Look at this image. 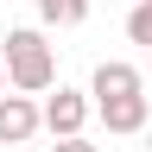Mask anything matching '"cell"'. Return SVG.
Segmentation results:
<instances>
[{
	"label": "cell",
	"instance_id": "6da1fadb",
	"mask_svg": "<svg viewBox=\"0 0 152 152\" xmlns=\"http://www.w3.org/2000/svg\"><path fill=\"white\" fill-rule=\"evenodd\" d=\"M7 76H13V89H26V95H45L57 83V57H51V45L32 26L7 32Z\"/></svg>",
	"mask_w": 152,
	"mask_h": 152
},
{
	"label": "cell",
	"instance_id": "7a4b0ae2",
	"mask_svg": "<svg viewBox=\"0 0 152 152\" xmlns=\"http://www.w3.org/2000/svg\"><path fill=\"white\" fill-rule=\"evenodd\" d=\"M45 127V108H32V95H0V146H26L32 133Z\"/></svg>",
	"mask_w": 152,
	"mask_h": 152
},
{
	"label": "cell",
	"instance_id": "3957f363",
	"mask_svg": "<svg viewBox=\"0 0 152 152\" xmlns=\"http://www.w3.org/2000/svg\"><path fill=\"white\" fill-rule=\"evenodd\" d=\"M95 114H102L108 133H146V127H152V108H146L140 89H133V95H108V102H95Z\"/></svg>",
	"mask_w": 152,
	"mask_h": 152
},
{
	"label": "cell",
	"instance_id": "277c9868",
	"mask_svg": "<svg viewBox=\"0 0 152 152\" xmlns=\"http://www.w3.org/2000/svg\"><path fill=\"white\" fill-rule=\"evenodd\" d=\"M83 121H89V95L83 89H57L51 102H45V127L64 140V133H83Z\"/></svg>",
	"mask_w": 152,
	"mask_h": 152
},
{
	"label": "cell",
	"instance_id": "5b68a950",
	"mask_svg": "<svg viewBox=\"0 0 152 152\" xmlns=\"http://www.w3.org/2000/svg\"><path fill=\"white\" fill-rule=\"evenodd\" d=\"M146 76L133 70V64H121V57H108V64H95V83H89V95L95 102H108V95H133Z\"/></svg>",
	"mask_w": 152,
	"mask_h": 152
},
{
	"label": "cell",
	"instance_id": "8992f818",
	"mask_svg": "<svg viewBox=\"0 0 152 152\" xmlns=\"http://www.w3.org/2000/svg\"><path fill=\"white\" fill-rule=\"evenodd\" d=\"M38 19H45V26H83L89 0H38Z\"/></svg>",
	"mask_w": 152,
	"mask_h": 152
},
{
	"label": "cell",
	"instance_id": "52a82bcc",
	"mask_svg": "<svg viewBox=\"0 0 152 152\" xmlns=\"http://www.w3.org/2000/svg\"><path fill=\"white\" fill-rule=\"evenodd\" d=\"M127 38L133 45H152V0H140V7L127 13Z\"/></svg>",
	"mask_w": 152,
	"mask_h": 152
},
{
	"label": "cell",
	"instance_id": "ba28073f",
	"mask_svg": "<svg viewBox=\"0 0 152 152\" xmlns=\"http://www.w3.org/2000/svg\"><path fill=\"white\" fill-rule=\"evenodd\" d=\"M51 152H102V146H89V140H83V133H64V140H57Z\"/></svg>",
	"mask_w": 152,
	"mask_h": 152
},
{
	"label": "cell",
	"instance_id": "9c48e42d",
	"mask_svg": "<svg viewBox=\"0 0 152 152\" xmlns=\"http://www.w3.org/2000/svg\"><path fill=\"white\" fill-rule=\"evenodd\" d=\"M7 83H13V76H7V57H0V95H7Z\"/></svg>",
	"mask_w": 152,
	"mask_h": 152
},
{
	"label": "cell",
	"instance_id": "30bf717a",
	"mask_svg": "<svg viewBox=\"0 0 152 152\" xmlns=\"http://www.w3.org/2000/svg\"><path fill=\"white\" fill-rule=\"evenodd\" d=\"M146 152H152V127H146Z\"/></svg>",
	"mask_w": 152,
	"mask_h": 152
}]
</instances>
